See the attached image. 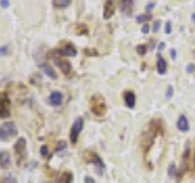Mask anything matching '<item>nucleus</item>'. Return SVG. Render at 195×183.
I'll list each match as a JSON object with an SVG mask.
<instances>
[{"label":"nucleus","mask_w":195,"mask_h":183,"mask_svg":"<svg viewBox=\"0 0 195 183\" xmlns=\"http://www.w3.org/2000/svg\"><path fill=\"white\" fill-rule=\"evenodd\" d=\"M90 110L96 116H104L106 112V104L104 98L99 94H95L90 99Z\"/></svg>","instance_id":"obj_1"},{"label":"nucleus","mask_w":195,"mask_h":183,"mask_svg":"<svg viewBox=\"0 0 195 183\" xmlns=\"http://www.w3.org/2000/svg\"><path fill=\"white\" fill-rule=\"evenodd\" d=\"M17 136V128L14 122H6L0 127V140L6 142Z\"/></svg>","instance_id":"obj_2"},{"label":"nucleus","mask_w":195,"mask_h":183,"mask_svg":"<svg viewBox=\"0 0 195 183\" xmlns=\"http://www.w3.org/2000/svg\"><path fill=\"white\" fill-rule=\"evenodd\" d=\"M15 154H16V162L20 166L22 164V161L26 157V149H27V142L24 138H20L17 142H16L15 147Z\"/></svg>","instance_id":"obj_3"},{"label":"nucleus","mask_w":195,"mask_h":183,"mask_svg":"<svg viewBox=\"0 0 195 183\" xmlns=\"http://www.w3.org/2000/svg\"><path fill=\"white\" fill-rule=\"evenodd\" d=\"M83 124H84V120L82 117H77L76 121L73 122L72 127H71V131H70V140H71L72 144L77 143L79 133L82 132V129H83Z\"/></svg>","instance_id":"obj_4"},{"label":"nucleus","mask_w":195,"mask_h":183,"mask_svg":"<svg viewBox=\"0 0 195 183\" xmlns=\"http://www.w3.org/2000/svg\"><path fill=\"white\" fill-rule=\"evenodd\" d=\"M61 54L56 50V51H54V56H53V59H54V61H55V64L59 66L60 67V70L62 71V73L63 74H68L70 72H71V64L67 61V60H62L61 59Z\"/></svg>","instance_id":"obj_5"},{"label":"nucleus","mask_w":195,"mask_h":183,"mask_svg":"<svg viewBox=\"0 0 195 183\" xmlns=\"http://www.w3.org/2000/svg\"><path fill=\"white\" fill-rule=\"evenodd\" d=\"M10 116V99L6 94L0 95V119H6Z\"/></svg>","instance_id":"obj_6"},{"label":"nucleus","mask_w":195,"mask_h":183,"mask_svg":"<svg viewBox=\"0 0 195 183\" xmlns=\"http://www.w3.org/2000/svg\"><path fill=\"white\" fill-rule=\"evenodd\" d=\"M85 160L90 164H94L96 166L98 171H99V174H101L100 169H105V164L102 162V160L100 159V156H98L95 153H85Z\"/></svg>","instance_id":"obj_7"},{"label":"nucleus","mask_w":195,"mask_h":183,"mask_svg":"<svg viewBox=\"0 0 195 183\" xmlns=\"http://www.w3.org/2000/svg\"><path fill=\"white\" fill-rule=\"evenodd\" d=\"M62 56H76L77 55V49L75 48V45H73L72 43H63L62 46L58 50Z\"/></svg>","instance_id":"obj_8"},{"label":"nucleus","mask_w":195,"mask_h":183,"mask_svg":"<svg viewBox=\"0 0 195 183\" xmlns=\"http://www.w3.org/2000/svg\"><path fill=\"white\" fill-rule=\"evenodd\" d=\"M115 11H116V7H115V4H113V0H106V3L104 5V12H102L104 19L105 20L111 19Z\"/></svg>","instance_id":"obj_9"},{"label":"nucleus","mask_w":195,"mask_h":183,"mask_svg":"<svg viewBox=\"0 0 195 183\" xmlns=\"http://www.w3.org/2000/svg\"><path fill=\"white\" fill-rule=\"evenodd\" d=\"M133 5H134L133 0H121L120 1V10L125 15L129 16L133 12Z\"/></svg>","instance_id":"obj_10"},{"label":"nucleus","mask_w":195,"mask_h":183,"mask_svg":"<svg viewBox=\"0 0 195 183\" xmlns=\"http://www.w3.org/2000/svg\"><path fill=\"white\" fill-rule=\"evenodd\" d=\"M63 100V95L60 92H53L49 97V103H50L53 106H60L62 104Z\"/></svg>","instance_id":"obj_11"},{"label":"nucleus","mask_w":195,"mask_h":183,"mask_svg":"<svg viewBox=\"0 0 195 183\" xmlns=\"http://www.w3.org/2000/svg\"><path fill=\"white\" fill-rule=\"evenodd\" d=\"M11 157L7 152H0V167L1 169H7L10 167Z\"/></svg>","instance_id":"obj_12"},{"label":"nucleus","mask_w":195,"mask_h":183,"mask_svg":"<svg viewBox=\"0 0 195 183\" xmlns=\"http://www.w3.org/2000/svg\"><path fill=\"white\" fill-rule=\"evenodd\" d=\"M177 128L181 132H186L189 129V122H188V119L185 117V115L179 116V119L177 121Z\"/></svg>","instance_id":"obj_13"},{"label":"nucleus","mask_w":195,"mask_h":183,"mask_svg":"<svg viewBox=\"0 0 195 183\" xmlns=\"http://www.w3.org/2000/svg\"><path fill=\"white\" fill-rule=\"evenodd\" d=\"M125 103L129 109H133L135 106V94L133 92H126L125 93Z\"/></svg>","instance_id":"obj_14"},{"label":"nucleus","mask_w":195,"mask_h":183,"mask_svg":"<svg viewBox=\"0 0 195 183\" xmlns=\"http://www.w3.org/2000/svg\"><path fill=\"white\" fill-rule=\"evenodd\" d=\"M156 69H157L159 74H165V73H166V71H167V62H166V60H165L161 55H159V56H157Z\"/></svg>","instance_id":"obj_15"},{"label":"nucleus","mask_w":195,"mask_h":183,"mask_svg":"<svg viewBox=\"0 0 195 183\" xmlns=\"http://www.w3.org/2000/svg\"><path fill=\"white\" fill-rule=\"evenodd\" d=\"M72 179H73V174L71 172L66 171V172H62L61 173V176L59 177V179H58V182H56V183H71Z\"/></svg>","instance_id":"obj_16"},{"label":"nucleus","mask_w":195,"mask_h":183,"mask_svg":"<svg viewBox=\"0 0 195 183\" xmlns=\"http://www.w3.org/2000/svg\"><path fill=\"white\" fill-rule=\"evenodd\" d=\"M42 69H43V71L45 72L46 76H49L50 78H53V79H56V78H58V76H56V72L54 71V69L51 67V66H49V65L44 64V65H42Z\"/></svg>","instance_id":"obj_17"},{"label":"nucleus","mask_w":195,"mask_h":183,"mask_svg":"<svg viewBox=\"0 0 195 183\" xmlns=\"http://www.w3.org/2000/svg\"><path fill=\"white\" fill-rule=\"evenodd\" d=\"M72 0H53V4L55 7H59V9H65L71 4Z\"/></svg>","instance_id":"obj_18"},{"label":"nucleus","mask_w":195,"mask_h":183,"mask_svg":"<svg viewBox=\"0 0 195 183\" xmlns=\"http://www.w3.org/2000/svg\"><path fill=\"white\" fill-rule=\"evenodd\" d=\"M150 19H151V15H150V14H142V15H139V16H137L135 21H137L138 23H142V22H145V21H149Z\"/></svg>","instance_id":"obj_19"},{"label":"nucleus","mask_w":195,"mask_h":183,"mask_svg":"<svg viewBox=\"0 0 195 183\" xmlns=\"http://www.w3.org/2000/svg\"><path fill=\"white\" fill-rule=\"evenodd\" d=\"M77 33L78 34H87L88 29H87V27L84 26V24H79V26H77Z\"/></svg>","instance_id":"obj_20"},{"label":"nucleus","mask_w":195,"mask_h":183,"mask_svg":"<svg viewBox=\"0 0 195 183\" xmlns=\"http://www.w3.org/2000/svg\"><path fill=\"white\" fill-rule=\"evenodd\" d=\"M146 50H148V49H146V46L144 44H140V45L137 46V53L139 54V55H145Z\"/></svg>","instance_id":"obj_21"},{"label":"nucleus","mask_w":195,"mask_h":183,"mask_svg":"<svg viewBox=\"0 0 195 183\" xmlns=\"http://www.w3.org/2000/svg\"><path fill=\"white\" fill-rule=\"evenodd\" d=\"M176 170H177V166H176L174 164H171V165L168 166V170H167V172H168L169 176H174Z\"/></svg>","instance_id":"obj_22"},{"label":"nucleus","mask_w":195,"mask_h":183,"mask_svg":"<svg viewBox=\"0 0 195 183\" xmlns=\"http://www.w3.org/2000/svg\"><path fill=\"white\" fill-rule=\"evenodd\" d=\"M165 33L166 34H171L172 33V23H171V21H167L165 24Z\"/></svg>","instance_id":"obj_23"},{"label":"nucleus","mask_w":195,"mask_h":183,"mask_svg":"<svg viewBox=\"0 0 195 183\" xmlns=\"http://www.w3.org/2000/svg\"><path fill=\"white\" fill-rule=\"evenodd\" d=\"M173 97V87L172 86H168L167 90H166V98L167 99H171Z\"/></svg>","instance_id":"obj_24"},{"label":"nucleus","mask_w":195,"mask_h":183,"mask_svg":"<svg viewBox=\"0 0 195 183\" xmlns=\"http://www.w3.org/2000/svg\"><path fill=\"white\" fill-rule=\"evenodd\" d=\"M66 142H63V140H62V142H59L58 143V147H56V149H55V150L56 152H60V150H63V149L65 148H66Z\"/></svg>","instance_id":"obj_25"},{"label":"nucleus","mask_w":195,"mask_h":183,"mask_svg":"<svg viewBox=\"0 0 195 183\" xmlns=\"http://www.w3.org/2000/svg\"><path fill=\"white\" fill-rule=\"evenodd\" d=\"M40 154H42V156H48V154H49V149H48V147L46 145H42L40 147Z\"/></svg>","instance_id":"obj_26"},{"label":"nucleus","mask_w":195,"mask_h":183,"mask_svg":"<svg viewBox=\"0 0 195 183\" xmlns=\"http://www.w3.org/2000/svg\"><path fill=\"white\" fill-rule=\"evenodd\" d=\"M160 27H161V22H160V21H155V22H154V24H152V31H154V33H157L159 29H160Z\"/></svg>","instance_id":"obj_27"},{"label":"nucleus","mask_w":195,"mask_h":183,"mask_svg":"<svg viewBox=\"0 0 195 183\" xmlns=\"http://www.w3.org/2000/svg\"><path fill=\"white\" fill-rule=\"evenodd\" d=\"M9 51V46L4 45V46H0V56H5Z\"/></svg>","instance_id":"obj_28"},{"label":"nucleus","mask_w":195,"mask_h":183,"mask_svg":"<svg viewBox=\"0 0 195 183\" xmlns=\"http://www.w3.org/2000/svg\"><path fill=\"white\" fill-rule=\"evenodd\" d=\"M149 32H150V26L149 24H144V26L142 27V33L143 34H148Z\"/></svg>","instance_id":"obj_29"},{"label":"nucleus","mask_w":195,"mask_h":183,"mask_svg":"<svg viewBox=\"0 0 195 183\" xmlns=\"http://www.w3.org/2000/svg\"><path fill=\"white\" fill-rule=\"evenodd\" d=\"M156 5V3L155 1H151V3H149V4H146V6H145V10L146 11H150V10H152L154 9V6Z\"/></svg>","instance_id":"obj_30"},{"label":"nucleus","mask_w":195,"mask_h":183,"mask_svg":"<svg viewBox=\"0 0 195 183\" xmlns=\"http://www.w3.org/2000/svg\"><path fill=\"white\" fill-rule=\"evenodd\" d=\"M9 5H10V1H9V0H0V6L4 7V9L9 7Z\"/></svg>","instance_id":"obj_31"},{"label":"nucleus","mask_w":195,"mask_h":183,"mask_svg":"<svg viewBox=\"0 0 195 183\" xmlns=\"http://www.w3.org/2000/svg\"><path fill=\"white\" fill-rule=\"evenodd\" d=\"M84 183H95V179L93 177H90V176H87L84 178Z\"/></svg>","instance_id":"obj_32"},{"label":"nucleus","mask_w":195,"mask_h":183,"mask_svg":"<svg viewBox=\"0 0 195 183\" xmlns=\"http://www.w3.org/2000/svg\"><path fill=\"white\" fill-rule=\"evenodd\" d=\"M194 69H195V66H194L193 64H189L188 66H186V72H188V73H191V72L194 71Z\"/></svg>","instance_id":"obj_33"},{"label":"nucleus","mask_w":195,"mask_h":183,"mask_svg":"<svg viewBox=\"0 0 195 183\" xmlns=\"http://www.w3.org/2000/svg\"><path fill=\"white\" fill-rule=\"evenodd\" d=\"M165 46H166V44H165V41H161V43L159 44V46H157V49H159V51H162L165 49Z\"/></svg>","instance_id":"obj_34"},{"label":"nucleus","mask_w":195,"mask_h":183,"mask_svg":"<svg viewBox=\"0 0 195 183\" xmlns=\"http://www.w3.org/2000/svg\"><path fill=\"white\" fill-rule=\"evenodd\" d=\"M171 56H172V59H173V60L177 57V53H176L174 49H172V50H171Z\"/></svg>","instance_id":"obj_35"},{"label":"nucleus","mask_w":195,"mask_h":183,"mask_svg":"<svg viewBox=\"0 0 195 183\" xmlns=\"http://www.w3.org/2000/svg\"><path fill=\"white\" fill-rule=\"evenodd\" d=\"M5 183H16V179L15 178H7L5 181Z\"/></svg>","instance_id":"obj_36"},{"label":"nucleus","mask_w":195,"mask_h":183,"mask_svg":"<svg viewBox=\"0 0 195 183\" xmlns=\"http://www.w3.org/2000/svg\"><path fill=\"white\" fill-rule=\"evenodd\" d=\"M191 20H193V21H195V12L191 15Z\"/></svg>","instance_id":"obj_37"},{"label":"nucleus","mask_w":195,"mask_h":183,"mask_svg":"<svg viewBox=\"0 0 195 183\" xmlns=\"http://www.w3.org/2000/svg\"><path fill=\"white\" fill-rule=\"evenodd\" d=\"M194 165H195V153H194Z\"/></svg>","instance_id":"obj_38"}]
</instances>
